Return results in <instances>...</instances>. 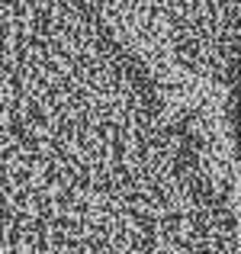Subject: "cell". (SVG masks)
<instances>
[{
  "instance_id": "6da1fadb",
  "label": "cell",
  "mask_w": 241,
  "mask_h": 254,
  "mask_svg": "<svg viewBox=\"0 0 241 254\" xmlns=\"http://www.w3.org/2000/svg\"><path fill=\"white\" fill-rule=\"evenodd\" d=\"M0 254H238L235 126L100 0H0Z\"/></svg>"
}]
</instances>
